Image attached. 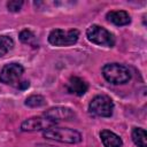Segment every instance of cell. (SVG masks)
<instances>
[{
    "label": "cell",
    "instance_id": "obj_1",
    "mask_svg": "<svg viewBox=\"0 0 147 147\" xmlns=\"http://www.w3.org/2000/svg\"><path fill=\"white\" fill-rule=\"evenodd\" d=\"M102 76L108 83L114 85H123L131 79L130 70L125 65L116 62L105 64L102 67Z\"/></svg>",
    "mask_w": 147,
    "mask_h": 147
},
{
    "label": "cell",
    "instance_id": "obj_2",
    "mask_svg": "<svg viewBox=\"0 0 147 147\" xmlns=\"http://www.w3.org/2000/svg\"><path fill=\"white\" fill-rule=\"evenodd\" d=\"M42 137L49 140H55L65 144H78L82 141L83 137L80 132L70 127H56L53 126L42 132Z\"/></svg>",
    "mask_w": 147,
    "mask_h": 147
},
{
    "label": "cell",
    "instance_id": "obj_3",
    "mask_svg": "<svg viewBox=\"0 0 147 147\" xmlns=\"http://www.w3.org/2000/svg\"><path fill=\"white\" fill-rule=\"evenodd\" d=\"M86 38L88 39V41L95 45H100V46L113 47L115 45L114 34L110 31H108L106 28L98 25V24H92L87 28Z\"/></svg>",
    "mask_w": 147,
    "mask_h": 147
},
{
    "label": "cell",
    "instance_id": "obj_4",
    "mask_svg": "<svg viewBox=\"0 0 147 147\" xmlns=\"http://www.w3.org/2000/svg\"><path fill=\"white\" fill-rule=\"evenodd\" d=\"M78 38H79V31L77 29H70V30L54 29L48 34V42L57 47L71 46L78 41Z\"/></svg>",
    "mask_w": 147,
    "mask_h": 147
},
{
    "label": "cell",
    "instance_id": "obj_5",
    "mask_svg": "<svg viewBox=\"0 0 147 147\" xmlns=\"http://www.w3.org/2000/svg\"><path fill=\"white\" fill-rule=\"evenodd\" d=\"M88 111L99 117H110L114 111V102L106 94L95 95L88 103Z\"/></svg>",
    "mask_w": 147,
    "mask_h": 147
},
{
    "label": "cell",
    "instance_id": "obj_6",
    "mask_svg": "<svg viewBox=\"0 0 147 147\" xmlns=\"http://www.w3.org/2000/svg\"><path fill=\"white\" fill-rule=\"evenodd\" d=\"M24 74V67L21 63L11 62L2 67L0 71V82L6 85H17Z\"/></svg>",
    "mask_w": 147,
    "mask_h": 147
},
{
    "label": "cell",
    "instance_id": "obj_7",
    "mask_svg": "<svg viewBox=\"0 0 147 147\" xmlns=\"http://www.w3.org/2000/svg\"><path fill=\"white\" fill-rule=\"evenodd\" d=\"M56 125V122L45 117V116H34L30 117L22 122L21 131L23 132H33V131H45Z\"/></svg>",
    "mask_w": 147,
    "mask_h": 147
},
{
    "label": "cell",
    "instance_id": "obj_8",
    "mask_svg": "<svg viewBox=\"0 0 147 147\" xmlns=\"http://www.w3.org/2000/svg\"><path fill=\"white\" fill-rule=\"evenodd\" d=\"M44 116L57 123L60 121H70L76 116V114L69 107L57 106V107H53V108H49L48 110H46L44 113Z\"/></svg>",
    "mask_w": 147,
    "mask_h": 147
},
{
    "label": "cell",
    "instance_id": "obj_9",
    "mask_svg": "<svg viewBox=\"0 0 147 147\" xmlns=\"http://www.w3.org/2000/svg\"><path fill=\"white\" fill-rule=\"evenodd\" d=\"M65 87L69 93L75 94L77 96H83L88 90V84L83 78H80L78 76H72L68 80Z\"/></svg>",
    "mask_w": 147,
    "mask_h": 147
},
{
    "label": "cell",
    "instance_id": "obj_10",
    "mask_svg": "<svg viewBox=\"0 0 147 147\" xmlns=\"http://www.w3.org/2000/svg\"><path fill=\"white\" fill-rule=\"evenodd\" d=\"M106 18L108 22L117 25V26H124L131 23V17L127 11L125 10H111L108 11L106 15Z\"/></svg>",
    "mask_w": 147,
    "mask_h": 147
},
{
    "label": "cell",
    "instance_id": "obj_11",
    "mask_svg": "<svg viewBox=\"0 0 147 147\" xmlns=\"http://www.w3.org/2000/svg\"><path fill=\"white\" fill-rule=\"evenodd\" d=\"M100 138L105 147H122L123 141L118 134L109 130H102L100 132Z\"/></svg>",
    "mask_w": 147,
    "mask_h": 147
},
{
    "label": "cell",
    "instance_id": "obj_12",
    "mask_svg": "<svg viewBox=\"0 0 147 147\" xmlns=\"http://www.w3.org/2000/svg\"><path fill=\"white\" fill-rule=\"evenodd\" d=\"M131 137H132L133 142L138 147H147V144H146L147 134H146L145 129H142V127H133L132 132H131Z\"/></svg>",
    "mask_w": 147,
    "mask_h": 147
},
{
    "label": "cell",
    "instance_id": "obj_13",
    "mask_svg": "<svg viewBox=\"0 0 147 147\" xmlns=\"http://www.w3.org/2000/svg\"><path fill=\"white\" fill-rule=\"evenodd\" d=\"M14 39L9 36L1 34L0 36V57L5 56L7 53H9L14 48Z\"/></svg>",
    "mask_w": 147,
    "mask_h": 147
},
{
    "label": "cell",
    "instance_id": "obj_14",
    "mask_svg": "<svg viewBox=\"0 0 147 147\" xmlns=\"http://www.w3.org/2000/svg\"><path fill=\"white\" fill-rule=\"evenodd\" d=\"M24 105L30 108H39L46 105V99L40 94H32L25 99Z\"/></svg>",
    "mask_w": 147,
    "mask_h": 147
},
{
    "label": "cell",
    "instance_id": "obj_15",
    "mask_svg": "<svg viewBox=\"0 0 147 147\" xmlns=\"http://www.w3.org/2000/svg\"><path fill=\"white\" fill-rule=\"evenodd\" d=\"M20 40L23 42V44H28V45H32L34 46L36 45V36L33 34L32 31L25 29V30H22L20 32V36H18Z\"/></svg>",
    "mask_w": 147,
    "mask_h": 147
},
{
    "label": "cell",
    "instance_id": "obj_16",
    "mask_svg": "<svg viewBox=\"0 0 147 147\" xmlns=\"http://www.w3.org/2000/svg\"><path fill=\"white\" fill-rule=\"evenodd\" d=\"M23 1H18V0H11V1H8L7 2V8H8V10L9 11H11V13H17V11H20L21 10V8H22V6H23Z\"/></svg>",
    "mask_w": 147,
    "mask_h": 147
},
{
    "label": "cell",
    "instance_id": "obj_17",
    "mask_svg": "<svg viewBox=\"0 0 147 147\" xmlns=\"http://www.w3.org/2000/svg\"><path fill=\"white\" fill-rule=\"evenodd\" d=\"M29 85H30V83H29L28 80H23V82H20V83L16 85V87L20 88V90H25V88L29 87Z\"/></svg>",
    "mask_w": 147,
    "mask_h": 147
}]
</instances>
